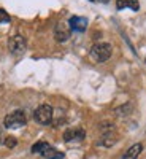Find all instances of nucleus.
I'll use <instances>...</instances> for the list:
<instances>
[{"label":"nucleus","instance_id":"1","mask_svg":"<svg viewBox=\"0 0 146 159\" xmlns=\"http://www.w3.org/2000/svg\"><path fill=\"white\" fill-rule=\"evenodd\" d=\"M25 123H27V116L22 110H16L10 115L5 116L3 119V124L7 129H18V127H22Z\"/></svg>","mask_w":146,"mask_h":159},{"label":"nucleus","instance_id":"2","mask_svg":"<svg viewBox=\"0 0 146 159\" xmlns=\"http://www.w3.org/2000/svg\"><path fill=\"white\" fill-rule=\"evenodd\" d=\"M111 56V45L110 43H97L91 49V57L95 62H105Z\"/></svg>","mask_w":146,"mask_h":159},{"label":"nucleus","instance_id":"3","mask_svg":"<svg viewBox=\"0 0 146 159\" xmlns=\"http://www.w3.org/2000/svg\"><path fill=\"white\" fill-rule=\"evenodd\" d=\"M52 115H54V110H52L51 105H40V107L33 111V119L38 123V124H49L52 121Z\"/></svg>","mask_w":146,"mask_h":159},{"label":"nucleus","instance_id":"4","mask_svg":"<svg viewBox=\"0 0 146 159\" xmlns=\"http://www.w3.org/2000/svg\"><path fill=\"white\" fill-rule=\"evenodd\" d=\"M8 48L13 54H22L27 48V42H25V38L22 35H13L10 40H8Z\"/></svg>","mask_w":146,"mask_h":159},{"label":"nucleus","instance_id":"5","mask_svg":"<svg viewBox=\"0 0 146 159\" xmlns=\"http://www.w3.org/2000/svg\"><path fill=\"white\" fill-rule=\"evenodd\" d=\"M86 137V132L81 127H72L64 132V140L65 142H81Z\"/></svg>","mask_w":146,"mask_h":159},{"label":"nucleus","instance_id":"6","mask_svg":"<svg viewBox=\"0 0 146 159\" xmlns=\"http://www.w3.org/2000/svg\"><path fill=\"white\" fill-rule=\"evenodd\" d=\"M54 37L57 42H67L70 38V25H67L65 22H59L54 29Z\"/></svg>","mask_w":146,"mask_h":159},{"label":"nucleus","instance_id":"7","mask_svg":"<svg viewBox=\"0 0 146 159\" xmlns=\"http://www.w3.org/2000/svg\"><path fill=\"white\" fill-rule=\"evenodd\" d=\"M69 25L75 32H84L86 27H87V19L81 18V16H72L70 21H69Z\"/></svg>","mask_w":146,"mask_h":159},{"label":"nucleus","instance_id":"8","mask_svg":"<svg viewBox=\"0 0 146 159\" xmlns=\"http://www.w3.org/2000/svg\"><path fill=\"white\" fill-rule=\"evenodd\" d=\"M141 150H143V145H141V143H135V145H132V147L126 151L124 159H137V157L140 156Z\"/></svg>","mask_w":146,"mask_h":159},{"label":"nucleus","instance_id":"9","mask_svg":"<svg viewBox=\"0 0 146 159\" xmlns=\"http://www.w3.org/2000/svg\"><path fill=\"white\" fill-rule=\"evenodd\" d=\"M122 8H132L134 11H138L140 3L137 0H117V10H122Z\"/></svg>","mask_w":146,"mask_h":159},{"label":"nucleus","instance_id":"10","mask_svg":"<svg viewBox=\"0 0 146 159\" xmlns=\"http://www.w3.org/2000/svg\"><path fill=\"white\" fill-rule=\"evenodd\" d=\"M42 156L45 159H62L64 157V153L59 151V150H56V148H52V147H49Z\"/></svg>","mask_w":146,"mask_h":159},{"label":"nucleus","instance_id":"11","mask_svg":"<svg viewBox=\"0 0 146 159\" xmlns=\"http://www.w3.org/2000/svg\"><path fill=\"white\" fill-rule=\"evenodd\" d=\"M49 147H51V145L46 143V142H38V143H35L33 147H32V153L33 154H43Z\"/></svg>","mask_w":146,"mask_h":159},{"label":"nucleus","instance_id":"12","mask_svg":"<svg viewBox=\"0 0 146 159\" xmlns=\"http://www.w3.org/2000/svg\"><path fill=\"white\" fill-rule=\"evenodd\" d=\"M11 21V18H10V15L5 11V10H2L0 8V24H7V22H10Z\"/></svg>","mask_w":146,"mask_h":159},{"label":"nucleus","instance_id":"13","mask_svg":"<svg viewBox=\"0 0 146 159\" xmlns=\"http://www.w3.org/2000/svg\"><path fill=\"white\" fill-rule=\"evenodd\" d=\"M3 142H5V145H7L8 148H15L16 145H18V140H16L15 137H5Z\"/></svg>","mask_w":146,"mask_h":159},{"label":"nucleus","instance_id":"14","mask_svg":"<svg viewBox=\"0 0 146 159\" xmlns=\"http://www.w3.org/2000/svg\"><path fill=\"white\" fill-rule=\"evenodd\" d=\"M91 2H99V3H108L110 0H91Z\"/></svg>","mask_w":146,"mask_h":159},{"label":"nucleus","instance_id":"15","mask_svg":"<svg viewBox=\"0 0 146 159\" xmlns=\"http://www.w3.org/2000/svg\"><path fill=\"white\" fill-rule=\"evenodd\" d=\"M5 139H3V134H2V129H0V143H2Z\"/></svg>","mask_w":146,"mask_h":159}]
</instances>
